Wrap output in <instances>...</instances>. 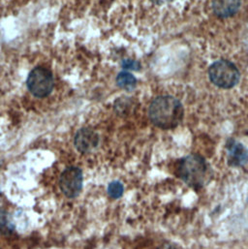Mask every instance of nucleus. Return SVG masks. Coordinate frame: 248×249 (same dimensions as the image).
<instances>
[{
  "label": "nucleus",
  "instance_id": "2",
  "mask_svg": "<svg viewBox=\"0 0 248 249\" xmlns=\"http://www.w3.org/2000/svg\"><path fill=\"white\" fill-rule=\"evenodd\" d=\"M208 166L204 158L198 155H190L182 159L179 165L181 178L193 187H200L205 183Z\"/></svg>",
  "mask_w": 248,
  "mask_h": 249
},
{
  "label": "nucleus",
  "instance_id": "9",
  "mask_svg": "<svg viewBox=\"0 0 248 249\" xmlns=\"http://www.w3.org/2000/svg\"><path fill=\"white\" fill-rule=\"evenodd\" d=\"M117 84L121 89H124L125 90H132L136 88L137 80L132 74L124 71L118 75Z\"/></svg>",
  "mask_w": 248,
  "mask_h": 249
},
{
  "label": "nucleus",
  "instance_id": "8",
  "mask_svg": "<svg viewBox=\"0 0 248 249\" xmlns=\"http://www.w3.org/2000/svg\"><path fill=\"white\" fill-rule=\"evenodd\" d=\"M229 163L233 166H242L248 161V150L240 142L232 141L228 144Z\"/></svg>",
  "mask_w": 248,
  "mask_h": 249
},
{
  "label": "nucleus",
  "instance_id": "11",
  "mask_svg": "<svg viewBox=\"0 0 248 249\" xmlns=\"http://www.w3.org/2000/svg\"><path fill=\"white\" fill-rule=\"evenodd\" d=\"M123 66L125 69H132V70H136L140 68V64L134 60H130V59H126L124 60L123 62Z\"/></svg>",
  "mask_w": 248,
  "mask_h": 249
},
{
  "label": "nucleus",
  "instance_id": "12",
  "mask_svg": "<svg viewBox=\"0 0 248 249\" xmlns=\"http://www.w3.org/2000/svg\"><path fill=\"white\" fill-rule=\"evenodd\" d=\"M151 1L156 3V4H162V3H165V2H167L169 0H151Z\"/></svg>",
  "mask_w": 248,
  "mask_h": 249
},
{
  "label": "nucleus",
  "instance_id": "10",
  "mask_svg": "<svg viewBox=\"0 0 248 249\" xmlns=\"http://www.w3.org/2000/svg\"><path fill=\"white\" fill-rule=\"evenodd\" d=\"M124 185L120 181H113L110 183L108 187V193L110 197L114 199L121 198L124 194Z\"/></svg>",
  "mask_w": 248,
  "mask_h": 249
},
{
  "label": "nucleus",
  "instance_id": "1",
  "mask_svg": "<svg viewBox=\"0 0 248 249\" xmlns=\"http://www.w3.org/2000/svg\"><path fill=\"white\" fill-rule=\"evenodd\" d=\"M151 123L162 129H172L179 124L183 119L182 104L173 96L155 98L148 109Z\"/></svg>",
  "mask_w": 248,
  "mask_h": 249
},
{
  "label": "nucleus",
  "instance_id": "7",
  "mask_svg": "<svg viewBox=\"0 0 248 249\" xmlns=\"http://www.w3.org/2000/svg\"><path fill=\"white\" fill-rule=\"evenodd\" d=\"M241 0H213V9L216 16L229 18L234 16L240 9Z\"/></svg>",
  "mask_w": 248,
  "mask_h": 249
},
{
  "label": "nucleus",
  "instance_id": "6",
  "mask_svg": "<svg viewBox=\"0 0 248 249\" xmlns=\"http://www.w3.org/2000/svg\"><path fill=\"white\" fill-rule=\"evenodd\" d=\"M74 143L80 152L88 153L98 145L99 137L92 129L82 128L77 132Z\"/></svg>",
  "mask_w": 248,
  "mask_h": 249
},
{
  "label": "nucleus",
  "instance_id": "3",
  "mask_svg": "<svg viewBox=\"0 0 248 249\" xmlns=\"http://www.w3.org/2000/svg\"><path fill=\"white\" fill-rule=\"evenodd\" d=\"M212 83L221 89H232L240 81L241 74L237 66L228 60L215 61L209 70Z\"/></svg>",
  "mask_w": 248,
  "mask_h": 249
},
{
  "label": "nucleus",
  "instance_id": "5",
  "mask_svg": "<svg viewBox=\"0 0 248 249\" xmlns=\"http://www.w3.org/2000/svg\"><path fill=\"white\" fill-rule=\"evenodd\" d=\"M59 186L67 198H76L83 188V172L78 167H70L62 172Z\"/></svg>",
  "mask_w": 248,
  "mask_h": 249
},
{
  "label": "nucleus",
  "instance_id": "4",
  "mask_svg": "<svg viewBox=\"0 0 248 249\" xmlns=\"http://www.w3.org/2000/svg\"><path fill=\"white\" fill-rule=\"evenodd\" d=\"M26 85L31 94L38 98H44L52 93L54 82L51 71L43 67H36L30 72Z\"/></svg>",
  "mask_w": 248,
  "mask_h": 249
}]
</instances>
